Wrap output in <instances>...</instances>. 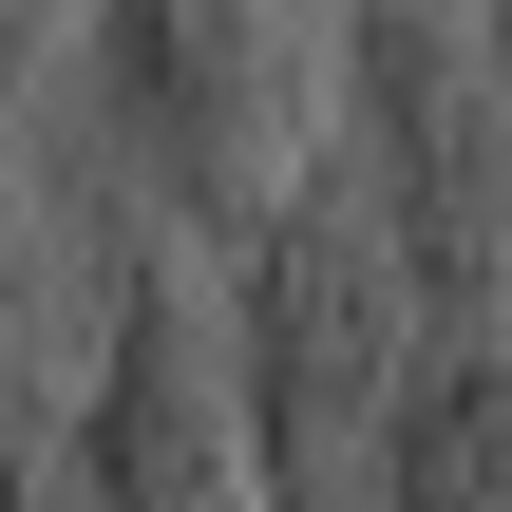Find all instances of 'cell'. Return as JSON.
<instances>
[{
	"instance_id": "obj_1",
	"label": "cell",
	"mask_w": 512,
	"mask_h": 512,
	"mask_svg": "<svg viewBox=\"0 0 512 512\" xmlns=\"http://www.w3.org/2000/svg\"><path fill=\"white\" fill-rule=\"evenodd\" d=\"M418 323H437L418 247L380 228V190H361L342 152H304L285 209L228 247V361H247L266 475H285V456H380V399H399Z\"/></svg>"
},
{
	"instance_id": "obj_2",
	"label": "cell",
	"mask_w": 512,
	"mask_h": 512,
	"mask_svg": "<svg viewBox=\"0 0 512 512\" xmlns=\"http://www.w3.org/2000/svg\"><path fill=\"white\" fill-rule=\"evenodd\" d=\"M342 171L437 304H512V57L475 0H342Z\"/></svg>"
},
{
	"instance_id": "obj_3",
	"label": "cell",
	"mask_w": 512,
	"mask_h": 512,
	"mask_svg": "<svg viewBox=\"0 0 512 512\" xmlns=\"http://www.w3.org/2000/svg\"><path fill=\"white\" fill-rule=\"evenodd\" d=\"M95 57H114V133L133 171L171 190L190 247H247L304 171V0H95Z\"/></svg>"
},
{
	"instance_id": "obj_4",
	"label": "cell",
	"mask_w": 512,
	"mask_h": 512,
	"mask_svg": "<svg viewBox=\"0 0 512 512\" xmlns=\"http://www.w3.org/2000/svg\"><path fill=\"white\" fill-rule=\"evenodd\" d=\"M76 512H266V437H247V361L190 247L114 266L95 323V399H76Z\"/></svg>"
},
{
	"instance_id": "obj_5",
	"label": "cell",
	"mask_w": 512,
	"mask_h": 512,
	"mask_svg": "<svg viewBox=\"0 0 512 512\" xmlns=\"http://www.w3.org/2000/svg\"><path fill=\"white\" fill-rule=\"evenodd\" d=\"M380 512H512V304H437L380 399Z\"/></svg>"
},
{
	"instance_id": "obj_6",
	"label": "cell",
	"mask_w": 512,
	"mask_h": 512,
	"mask_svg": "<svg viewBox=\"0 0 512 512\" xmlns=\"http://www.w3.org/2000/svg\"><path fill=\"white\" fill-rule=\"evenodd\" d=\"M57 38H76V0H0V95H19V76L57 57Z\"/></svg>"
},
{
	"instance_id": "obj_7",
	"label": "cell",
	"mask_w": 512,
	"mask_h": 512,
	"mask_svg": "<svg viewBox=\"0 0 512 512\" xmlns=\"http://www.w3.org/2000/svg\"><path fill=\"white\" fill-rule=\"evenodd\" d=\"M0 512H38V494H19V418H0Z\"/></svg>"
},
{
	"instance_id": "obj_8",
	"label": "cell",
	"mask_w": 512,
	"mask_h": 512,
	"mask_svg": "<svg viewBox=\"0 0 512 512\" xmlns=\"http://www.w3.org/2000/svg\"><path fill=\"white\" fill-rule=\"evenodd\" d=\"M475 19H494V57H512V0H475Z\"/></svg>"
},
{
	"instance_id": "obj_9",
	"label": "cell",
	"mask_w": 512,
	"mask_h": 512,
	"mask_svg": "<svg viewBox=\"0 0 512 512\" xmlns=\"http://www.w3.org/2000/svg\"><path fill=\"white\" fill-rule=\"evenodd\" d=\"M0 342H19V285H0Z\"/></svg>"
}]
</instances>
